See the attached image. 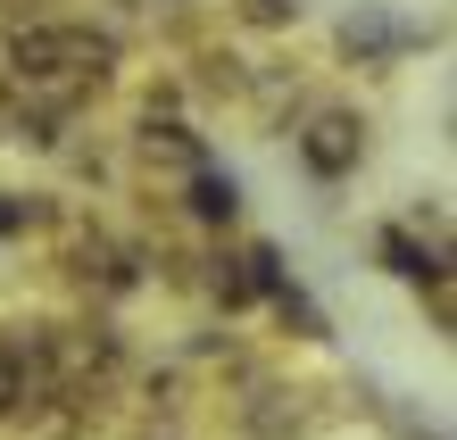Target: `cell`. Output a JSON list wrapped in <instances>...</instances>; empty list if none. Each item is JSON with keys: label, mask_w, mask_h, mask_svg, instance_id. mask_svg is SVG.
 I'll list each match as a JSON object with an SVG mask.
<instances>
[{"label": "cell", "mask_w": 457, "mask_h": 440, "mask_svg": "<svg viewBox=\"0 0 457 440\" xmlns=\"http://www.w3.org/2000/svg\"><path fill=\"white\" fill-rule=\"evenodd\" d=\"M308 158H316V167H349V158H358V125H349V117H325V125H316V142H308Z\"/></svg>", "instance_id": "cell-1"}]
</instances>
